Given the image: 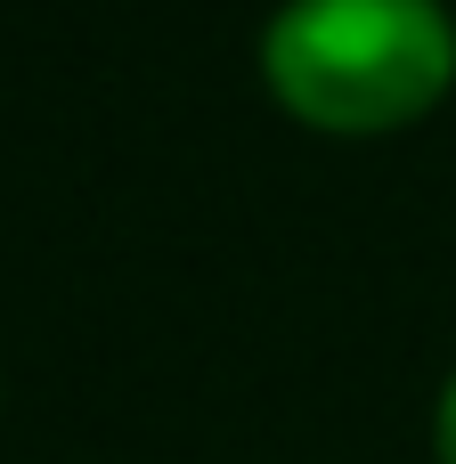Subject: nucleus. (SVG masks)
Instances as JSON below:
<instances>
[{"label": "nucleus", "mask_w": 456, "mask_h": 464, "mask_svg": "<svg viewBox=\"0 0 456 464\" xmlns=\"http://www.w3.org/2000/svg\"><path fill=\"white\" fill-rule=\"evenodd\" d=\"M261 82L318 139L416 130L456 90V16L449 0H277Z\"/></svg>", "instance_id": "obj_1"}, {"label": "nucleus", "mask_w": 456, "mask_h": 464, "mask_svg": "<svg viewBox=\"0 0 456 464\" xmlns=\"http://www.w3.org/2000/svg\"><path fill=\"white\" fill-rule=\"evenodd\" d=\"M432 464H456V367L441 383V400H432Z\"/></svg>", "instance_id": "obj_2"}]
</instances>
